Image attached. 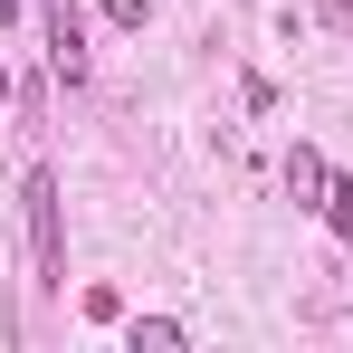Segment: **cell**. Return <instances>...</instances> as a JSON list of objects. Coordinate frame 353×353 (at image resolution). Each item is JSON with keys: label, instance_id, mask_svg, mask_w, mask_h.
Returning <instances> with one entry per match:
<instances>
[{"label": "cell", "instance_id": "cell-1", "mask_svg": "<svg viewBox=\"0 0 353 353\" xmlns=\"http://www.w3.org/2000/svg\"><path fill=\"white\" fill-rule=\"evenodd\" d=\"M19 220H29L39 287H67V210H58V172H29V181H19Z\"/></svg>", "mask_w": 353, "mask_h": 353}, {"label": "cell", "instance_id": "cell-2", "mask_svg": "<svg viewBox=\"0 0 353 353\" xmlns=\"http://www.w3.org/2000/svg\"><path fill=\"white\" fill-rule=\"evenodd\" d=\"M39 19H48V67L67 86H86V10L77 0H39Z\"/></svg>", "mask_w": 353, "mask_h": 353}, {"label": "cell", "instance_id": "cell-3", "mask_svg": "<svg viewBox=\"0 0 353 353\" xmlns=\"http://www.w3.org/2000/svg\"><path fill=\"white\" fill-rule=\"evenodd\" d=\"M325 181H334V163H325L315 143H296V153H287V191L305 201V210H315V201H325Z\"/></svg>", "mask_w": 353, "mask_h": 353}, {"label": "cell", "instance_id": "cell-4", "mask_svg": "<svg viewBox=\"0 0 353 353\" xmlns=\"http://www.w3.org/2000/svg\"><path fill=\"white\" fill-rule=\"evenodd\" d=\"M124 344H134V353H172L181 325H172V315H134V325H124Z\"/></svg>", "mask_w": 353, "mask_h": 353}, {"label": "cell", "instance_id": "cell-5", "mask_svg": "<svg viewBox=\"0 0 353 353\" xmlns=\"http://www.w3.org/2000/svg\"><path fill=\"white\" fill-rule=\"evenodd\" d=\"M315 210H325V230H334V239H353V172L325 181V201H315Z\"/></svg>", "mask_w": 353, "mask_h": 353}, {"label": "cell", "instance_id": "cell-6", "mask_svg": "<svg viewBox=\"0 0 353 353\" xmlns=\"http://www.w3.org/2000/svg\"><path fill=\"white\" fill-rule=\"evenodd\" d=\"M96 10H105L115 29H143V0H96Z\"/></svg>", "mask_w": 353, "mask_h": 353}, {"label": "cell", "instance_id": "cell-7", "mask_svg": "<svg viewBox=\"0 0 353 353\" xmlns=\"http://www.w3.org/2000/svg\"><path fill=\"white\" fill-rule=\"evenodd\" d=\"M10 19H19V0H0V29H10Z\"/></svg>", "mask_w": 353, "mask_h": 353}, {"label": "cell", "instance_id": "cell-8", "mask_svg": "<svg viewBox=\"0 0 353 353\" xmlns=\"http://www.w3.org/2000/svg\"><path fill=\"white\" fill-rule=\"evenodd\" d=\"M334 19H344V29H353V0H334Z\"/></svg>", "mask_w": 353, "mask_h": 353}, {"label": "cell", "instance_id": "cell-9", "mask_svg": "<svg viewBox=\"0 0 353 353\" xmlns=\"http://www.w3.org/2000/svg\"><path fill=\"white\" fill-rule=\"evenodd\" d=\"M0 105H10V67H0Z\"/></svg>", "mask_w": 353, "mask_h": 353}]
</instances>
